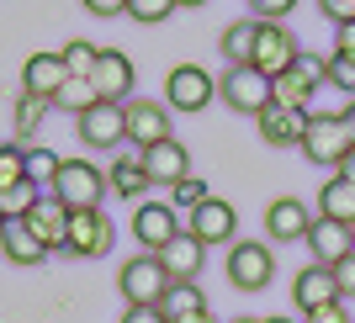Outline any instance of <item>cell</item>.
Instances as JSON below:
<instances>
[{
  "mask_svg": "<svg viewBox=\"0 0 355 323\" xmlns=\"http://www.w3.org/2000/svg\"><path fill=\"white\" fill-rule=\"evenodd\" d=\"M117 292L128 308H159L164 292H170V270L159 265V254H133L117 270Z\"/></svg>",
  "mask_w": 355,
  "mask_h": 323,
  "instance_id": "6da1fadb",
  "label": "cell"
},
{
  "mask_svg": "<svg viewBox=\"0 0 355 323\" xmlns=\"http://www.w3.org/2000/svg\"><path fill=\"white\" fill-rule=\"evenodd\" d=\"M350 148H355V138H350V128H345V112L340 117H334V112H313L308 138H302V154H308L318 170H340Z\"/></svg>",
  "mask_w": 355,
  "mask_h": 323,
  "instance_id": "7a4b0ae2",
  "label": "cell"
},
{
  "mask_svg": "<svg viewBox=\"0 0 355 323\" xmlns=\"http://www.w3.org/2000/svg\"><path fill=\"white\" fill-rule=\"evenodd\" d=\"M218 96L234 106V112H244V117H260V112L276 101L270 74H260L254 64H228V74L218 80Z\"/></svg>",
  "mask_w": 355,
  "mask_h": 323,
  "instance_id": "3957f363",
  "label": "cell"
},
{
  "mask_svg": "<svg viewBox=\"0 0 355 323\" xmlns=\"http://www.w3.org/2000/svg\"><path fill=\"white\" fill-rule=\"evenodd\" d=\"M112 191L106 186V170H96L90 159H64L59 180H53V196H59L69 212H85V207H101V196Z\"/></svg>",
  "mask_w": 355,
  "mask_h": 323,
  "instance_id": "277c9868",
  "label": "cell"
},
{
  "mask_svg": "<svg viewBox=\"0 0 355 323\" xmlns=\"http://www.w3.org/2000/svg\"><path fill=\"white\" fill-rule=\"evenodd\" d=\"M329 80V59L324 53H297V64L286 74H276L270 80V90H276V101L282 106H297V112H308L313 106V90Z\"/></svg>",
  "mask_w": 355,
  "mask_h": 323,
  "instance_id": "5b68a950",
  "label": "cell"
},
{
  "mask_svg": "<svg viewBox=\"0 0 355 323\" xmlns=\"http://www.w3.org/2000/svg\"><path fill=\"white\" fill-rule=\"evenodd\" d=\"M270 276H276L270 244H250V238H234V244H228V281H234L239 292H266Z\"/></svg>",
  "mask_w": 355,
  "mask_h": 323,
  "instance_id": "8992f818",
  "label": "cell"
},
{
  "mask_svg": "<svg viewBox=\"0 0 355 323\" xmlns=\"http://www.w3.org/2000/svg\"><path fill=\"white\" fill-rule=\"evenodd\" d=\"M212 96H218V80L202 64H175L164 74V106L170 112H202Z\"/></svg>",
  "mask_w": 355,
  "mask_h": 323,
  "instance_id": "52a82bcc",
  "label": "cell"
},
{
  "mask_svg": "<svg viewBox=\"0 0 355 323\" xmlns=\"http://www.w3.org/2000/svg\"><path fill=\"white\" fill-rule=\"evenodd\" d=\"M297 53H302V48H297V37H292L286 21H260V37H254V53H250V64L260 74H270V80L286 74L297 64Z\"/></svg>",
  "mask_w": 355,
  "mask_h": 323,
  "instance_id": "ba28073f",
  "label": "cell"
},
{
  "mask_svg": "<svg viewBox=\"0 0 355 323\" xmlns=\"http://www.w3.org/2000/svg\"><path fill=\"white\" fill-rule=\"evenodd\" d=\"M74 128H80V143H90V148H117L122 138H128V106L96 101V106H85V112L74 117Z\"/></svg>",
  "mask_w": 355,
  "mask_h": 323,
  "instance_id": "9c48e42d",
  "label": "cell"
},
{
  "mask_svg": "<svg viewBox=\"0 0 355 323\" xmlns=\"http://www.w3.org/2000/svg\"><path fill=\"white\" fill-rule=\"evenodd\" d=\"M74 74L69 64H64V53H32L27 64H21V96H37V101H59V90L69 85Z\"/></svg>",
  "mask_w": 355,
  "mask_h": 323,
  "instance_id": "30bf717a",
  "label": "cell"
},
{
  "mask_svg": "<svg viewBox=\"0 0 355 323\" xmlns=\"http://www.w3.org/2000/svg\"><path fill=\"white\" fill-rule=\"evenodd\" d=\"M112 250V222H106L101 207H85V212H69V250L74 260H101Z\"/></svg>",
  "mask_w": 355,
  "mask_h": 323,
  "instance_id": "8fae6325",
  "label": "cell"
},
{
  "mask_svg": "<svg viewBox=\"0 0 355 323\" xmlns=\"http://www.w3.org/2000/svg\"><path fill=\"white\" fill-rule=\"evenodd\" d=\"M90 85H96V101L128 106V96H133V59L122 48H101V59L90 69Z\"/></svg>",
  "mask_w": 355,
  "mask_h": 323,
  "instance_id": "7c38bea8",
  "label": "cell"
},
{
  "mask_svg": "<svg viewBox=\"0 0 355 323\" xmlns=\"http://www.w3.org/2000/svg\"><path fill=\"white\" fill-rule=\"evenodd\" d=\"M308 122L313 112H297V106H282V101H270L260 117H254V128H260V138H266L270 148H302V138H308Z\"/></svg>",
  "mask_w": 355,
  "mask_h": 323,
  "instance_id": "4fadbf2b",
  "label": "cell"
},
{
  "mask_svg": "<svg viewBox=\"0 0 355 323\" xmlns=\"http://www.w3.org/2000/svg\"><path fill=\"white\" fill-rule=\"evenodd\" d=\"M175 234H180V218H175V207H170V202H138L133 238L144 244V254H159Z\"/></svg>",
  "mask_w": 355,
  "mask_h": 323,
  "instance_id": "5bb4252c",
  "label": "cell"
},
{
  "mask_svg": "<svg viewBox=\"0 0 355 323\" xmlns=\"http://www.w3.org/2000/svg\"><path fill=\"white\" fill-rule=\"evenodd\" d=\"M329 302H345V297H340V281H334V270H329V265L313 260L308 270H297V276H292V308H297V313L329 308Z\"/></svg>",
  "mask_w": 355,
  "mask_h": 323,
  "instance_id": "9a60e30c",
  "label": "cell"
},
{
  "mask_svg": "<svg viewBox=\"0 0 355 323\" xmlns=\"http://www.w3.org/2000/svg\"><path fill=\"white\" fill-rule=\"evenodd\" d=\"M21 222H27L32 234L43 238V250H48V254L69 250V207H64V202H59V196H53V191H48L43 202L32 207V212H27V218H21Z\"/></svg>",
  "mask_w": 355,
  "mask_h": 323,
  "instance_id": "2e32d148",
  "label": "cell"
},
{
  "mask_svg": "<svg viewBox=\"0 0 355 323\" xmlns=\"http://www.w3.org/2000/svg\"><path fill=\"white\" fill-rule=\"evenodd\" d=\"M164 138H175L170 132V106L164 101H128V143L154 148Z\"/></svg>",
  "mask_w": 355,
  "mask_h": 323,
  "instance_id": "e0dca14e",
  "label": "cell"
},
{
  "mask_svg": "<svg viewBox=\"0 0 355 323\" xmlns=\"http://www.w3.org/2000/svg\"><path fill=\"white\" fill-rule=\"evenodd\" d=\"M186 228H191L196 238H202V244H234V228H239V212L228 202H223V196H207V202L196 207L191 212V222H186Z\"/></svg>",
  "mask_w": 355,
  "mask_h": 323,
  "instance_id": "ac0fdd59",
  "label": "cell"
},
{
  "mask_svg": "<svg viewBox=\"0 0 355 323\" xmlns=\"http://www.w3.org/2000/svg\"><path fill=\"white\" fill-rule=\"evenodd\" d=\"M313 228V207L297 202V196H276V202L266 207V234L276 238V244H292V238H308Z\"/></svg>",
  "mask_w": 355,
  "mask_h": 323,
  "instance_id": "d6986e66",
  "label": "cell"
},
{
  "mask_svg": "<svg viewBox=\"0 0 355 323\" xmlns=\"http://www.w3.org/2000/svg\"><path fill=\"white\" fill-rule=\"evenodd\" d=\"M308 250H313L318 265H340L345 254H355V228H345V222H334V218H313Z\"/></svg>",
  "mask_w": 355,
  "mask_h": 323,
  "instance_id": "ffe728a7",
  "label": "cell"
},
{
  "mask_svg": "<svg viewBox=\"0 0 355 323\" xmlns=\"http://www.w3.org/2000/svg\"><path fill=\"white\" fill-rule=\"evenodd\" d=\"M144 170L154 186H180V180L191 175V154H186V143H175V138H164V143L144 148Z\"/></svg>",
  "mask_w": 355,
  "mask_h": 323,
  "instance_id": "44dd1931",
  "label": "cell"
},
{
  "mask_svg": "<svg viewBox=\"0 0 355 323\" xmlns=\"http://www.w3.org/2000/svg\"><path fill=\"white\" fill-rule=\"evenodd\" d=\"M202 260H207V244L191 234V228H180L170 244L159 250V265L170 270V281H196V270H202Z\"/></svg>",
  "mask_w": 355,
  "mask_h": 323,
  "instance_id": "7402d4cb",
  "label": "cell"
},
{
  "mask_svg": "<svg viewBox=\"0 0 355 323\" xmlns=\"http://www.w3.org/2000/svg\"><path fill=\"white\" fill-rule=\"evenodd\" d=\"M0 254H6L11 265H43V260H48L43 238L32 234V228H27L21 218H11L6 228H0Z\"/></svg>",
  "mask_w": 355,
  "mask_h": 323,
  "instance_id": "603a6c76",
  "label": "cell"
},
{
  "mask_svg": "<svg viewBox=\"0 0 355 323\" xmlns=\"http://www.w3.org/2000/svg\"><path fill=\"white\" fill-rule=\"evenodd\" d=\"M106 186H112L122 202H138V196L154 186V180H148V170H144V148H138V154H122V159L106 170Z\"/></svg>",
  "mask_w": 355,
  "mask_h": 323,
  "instance_id": "cb8c5ba5",
  "label": "cell"
},
{
  "mask_svg": "<svg viewBox=\"0 0 355 323\" xmlns=\"http://www.w3.org/2000/svg\"><path fill=\"white\" fill-rule=\"evenodd\" d=\"M318 218H334L345 228H355V186L345 175H329V186H318Z\"/></svg>",
  "mask_w": 355,
  "mask_h": 323,
  "instance_id": "d4e9b609",
  "label": "cell"
},
{
  "mask_svg": "<svg viewBox=\"0 0 355 323\" xmlns=\"http://www.w3.org/2000/svg\"><path fill=\"white\" fill-rule=\"evenodd\" d=\"M159 308H164V318H170V323L196 318V313H212L196 281H170V292H164V302H159Z\"/></svg>",
  "mask_w": 355,
  "mask_h": 323,
  "instance_id": "484cf974",
  "label": "cell"
},
{
  "mask_svg": "<svg viewBox=\"0 0 355 323\" xmlns=\"http://www.w3.org/2000/svg\"><path fill=\"white\" fill-rule=\"evenodd\" d=\"M254 37H260V21H234V27H223V37H218V48H223V59L228 64H250V53H254Z\"/></svg>",
  "mask_w": 355,
  "mask_h": 323,
  "instance_id": "4316f807",
  "label": "cell"
},
{
  "mask_svg": "<svg viewBox=\"0 0 355 323\" xmlns=\"http://www.w3.org/2000/svg\"><path fill=\"white\" fill-rule=\"evenodd\" d=\"M43 196H48V191L37 186V180H16L11 191H0V212H6V222H11V218H27Z\"/></svg>",
  "mask_w": 355,
  "mask_h": 323,
  "instance_id": "83f0119b",
  "label": "cell"
},
{
  "mask_svg": "<svg viewBox=\"0 0 355 323\" xmlns=\"http://www.w3.org/2000/svg\"><path fill=\"white\" fill-rule=\"evenodd\" d=\"M59 154L53 148H43V143H27V180H37L43 191H53V180H59Z\"/></svg>",
  "mask_w": 355,
  "mask_h": 323,
  "instance_id": "f1b7e54d",
  "label": "cell"
},
{
  "mask_svg": "<svg viewBox=\"0 0 355 323\" xmlns=\"http://www.w3.org/2000/svg\"><path fill=\"white\" fill-rule=\"evenodd\" d=\"M59 53H64V64H69V74H74V80H90L96 59H101V48H96V43H85V37H69V43H64Z\"/></svg>",
  "mask_w": 355,
  "mask_h": 323,
  "instance_id": "f546056e",
  "label": "cell"
},
{
  "mask_svg": "<svg viewBox=\"0 0 355 323\" xmlns=\"http://www.w3.org/2000/svg\"><path fill=\"white\" fill-rule=\"evenodd\" d=\"M16 180H27V148L0 143V191H11Z\"/></svg>",
  "mask_w": 355,
  "mask_h": 323,
  "instance_id": "4dcf8cb0",
  "label": "cell"
},
{
  "mask_svg": "<svg viewBox=\"0 0 355 323\" xmlns=\"http://www.w3.org/2000/svg\"><path fill=\"white\" fill-rule=\"evenodd\" d=\"M175 11H180L175 0H128V16L144 21V27H154V21H164V16H175Z\"/></svg>",
  "mask_w": 355,
  "mask_h": 323,
  "instance_id": "1f68e13d",
  "label": "cell"
},
{
  "mask_svg": "<svg viewBox=\"0 0 355 323\" xmlns=\"http://www.w3.org/2000/svg\"><path fill=\"white\" fill-rule=\"evenodd\" d=\"M207 180H196V175H186V180H180V186H170V202H175V207H186V212H196V207H202V202H207Z\"/></svg>",
  "mask_w": 355,
  "mask_h": 323,
  "instance_id": "d6a6232c",
  "label": "cell"
},
{
  "mask_svg": "<svg viewBox=\"0 0 355 323\" xmlns=\"http://www.w3.org/2000/svg\"><path fill=\"white\" fill-rule=\"evenodd\" d=\"M53 106H69L74 117H80L85 106H96V85H90V80H69V85L59 90V101H53Z\"/></svg>",
  "mask_w": 355,
  "mask_h": 323,
  "instance_id": "836d02e7",
  "label": "cell"
},
{
  "mask_svg": "<svg viewBox=\"0 0 355 323\" xmlns=\"http://www.w3.org/2000/svg\"><path fill=\"white\" fill-rule=\"evenodd\" d=\"M329 80L355 96V59H350V53H334V59H329Z\"/></svg>",
  "mask_w": 355,
  "mask_h": 323,
  "instance_id": "e575fe53",
  "label": "cell"
},
{
  "mask_svg": "<svg viewBox=\"0 0 355 323\" xmlns=\"http://www.w3.org/2000/svg\"><path fill=\"white\" fill-rule=\"evenodd\" d=\"M250 6H254V21H282L297 11V0H250Z\"/></svg>",
  "mask_w": 355,
  "mask_h": 323,
  "instance_id": "d590c367",
  "label": "cell"
},
{
  "mask_svg": "<svg viewBox=\"0 0 355 323\" xmlns=\"http://www.w3.org/2000/svg\"><path fill=\"white\" fill-rule=\"evenodd\" d=\"M329 270H334V281H340V297L350 302V297H355V254H345V260L329 265Z\"/></svg>",
  "mask_w": 355,
  "mask_h": 323,
  "instance_id": "8d00e7d4",
  "label": "cell"
},
{
  "mask_svg": "<svg viewBox=\"0 0 355 323\" xmlns=\"http://www.w3.org/2000/svg\"><path fill=\"white\" fill-rule=\"evenodd\" d=\"M302 323H355V318L345 313V302H329V308H313V313H302Z\"/></svg>",
  "mask_w": 355,
  "mask_h": 323,
  "instance_id": "74e56055",
  "label": "cell"
},
{
  "mask_svg": "<svg viewBox=\"0 0 355 323\" xmlns=\"http://www.w3.org/2000/svg\"><path fill=\"white\" fill-rule=\"evenodd\" d=\"M318 11H324L334 27H345V21H355V0H318Z\"/></svg>",
  "mask_w": 355,
  "mask_h": 323,
  "instance_id": "f35d334b",
  "label": "cell"
},
{
  "mask_svg": "<svg viewBox=\"0 0 355 323\" xmlns=\"http://www.w3.org/2000/svg\"><path fill=\"white\" fill-rule=\"evenodd\" d=\"M43 112H48V101H37V96H21V117H16V128L32 132V122H43Z\"/></svg>",
  "mask_w": 355,
  "mask_h": 323,
  "instance_id": "ab89813d",
  "label": "cell"
},
{
  "mask_svg": "<svg viewBox=\"0 0 355 323\" xmlns=\"http://www.w3.org/2000/svg\"><path fill=\"white\" fill-rule=\"evenodd\" d=\"M80 6H85L90 16H106V21H112V16H128V0H80Z\"/></svg>",
  "mask_w": 355,
  "mask_h": 323,
  "instance_id": "60d3db41",
  "label": "cell"
},
{
  "mask_svg": "<svg viewBox=\"0 0 355 323\" xmlns=\"http://www.w3.org/2000/svg\"><path fill=\"white\" fill-rule=\"evenodd\" d=\"M122 323H170V318H164V308H128Z\"/></svg>",
  "mask_w": 355,
  "mask_h": 323,
  "instance_id": "b9f144b4",
  "label": "cell"
},
{
  "mask_svg": "<svg viewBox=\"0 0 355 323\" xmlns=\"http://www.w3.org/2000/svg\"><path fill=\"white\" fill-rule=\"evenodd\" d=\"M334 53H350V59H355V21L334 27Z\"/></svg>",
  "mask_w": 355,
  "mask_h": 323,
  "instance_id": "7bdbcfd3",
  "label": "cell"
},
{
  "mask_svg": "<svg viewBox=\"0 0 355 323\" xmlns=\"http://www.w3.org/2000/svg\"><path fill=\"white\" fill-rule=\"evenodd\" d=\"M334 175H345V180H350V186H355V148H350V154H345V164H340V170H334Z\"/></svg>",
  "mask_w": 355,
  "mask_h": 323,
  "instance_id": "ee69618b",
  "label": "cell"
},
{
  "mask_svg": "<svg viewBox=\"0 0 355 323\" xmlns=\"http://www.w3.org/2000/svg\"><path fill=\"white\" fill-rule=\"evenodd\" d=\"M345 128H350V138H355V101L345 106Z\"/></svg>",
  "mask_w": 355,
  "mask_h": 323,
  "instance_id": "f6af8a7d",
  "label": "cell"
},
{
  "mask_svg": "<svg viewBox=\"0 0 355 323\" xmlns=\"http://www.w3.org/2000/svg\"><path fill=\"white\" fill-rule=\"evenodd\" d=\"M180 323H218L212 313H196V318H180Z\"/></svg>",
  "mask_w": 355,
  "mask_h": 323,
  "instance_id": "bcb514c9",
  "label": "cell"
},
{
  "mask_svg": "<svg viewBox=\"0 0 355 323\" xmlns=\"http://www.w3.org/2000/svg\"><path fill=\"white\" fill-rule=\"evenodd\" d=\"M175 6H186V11H196V6H207V0H175Z\"/></svg>",
  "mask_w": 355,
  "mask_h": 323,
  "instance_id": "7dc6e473",
  "label": "cell"
},
{
  "mask_svg": "<svg viewBox=\"0 0 355 323\" xmlns=\"http://www.w3.org/2000/svg\"><path fill=\"white\" fill-rule=\"evenodd\" d=\"M239 323H266V318H239Z\"/></svg>",
  "mask_w": 355,
  "mask_h": 323,
  "instance_id": "c3c4849f",
  "label": "cell"
},
{
  "mask_svg": "<svg viewBox=\"0 0 355 323\" xmlns=\"http://www.w3.org/2000/svg\"><path fill=\"white\" fill-rule=\"evenodd\" d=\"M266 323H292V318H266Z\"/></svg>",
  "mask_w": 355,
  "mask_h": 323,
  "instance_id": "681fc988",
  "label": "cell"
},
{
  "mask_svg": "<svg viewBox=\"0 0 355 323\" xmlns=\"http://www.w3.org/2000/svg\"><path fill=\"white\" fill-rule=\"evenodd\" d=\"M0 228H6V212H0Z\"/></svg>",
  "mask_w": 355,
  "mask_h": 323,
  "instance_id": "f907efd6",
  "label": "cell"
}]
</instances>
